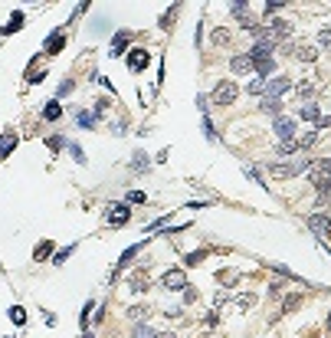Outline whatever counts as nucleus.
Returning a JSON list of instances; mask_svg holds the SVG:
<instances>
[{"mask_svg":"<svg viewBox=\"0 0 331 338\" xmlns=\"http://www.w3.org/2000/svg\"><path fill=\"white\" fill-rule=\"evenodd\" d=\"M105 220H109V227H125L128 223V207L125 204H111L105 210Z\"/></svg>","mask_w":331,"mask_h":338,"instance_id":"20e7f679","label":"nucleus"},{"mask_svg":"<svg viewBox=\"0 0 331 338\" xmlns=\"http://www.w3.org/2000/svg\"><path fill=\"white\" fill-rule=\"evenodd\" d=\"M128 200H132V204H144V200H148V197H144L141 191H132V194H128Z\"/></svg>","mask_w":331,"mask_h":338,"instance_id":"f704fd0d","label":"nucleus"},{"mask_svg":"<svg viewBox=\"0 0 331 338\" xmlns=\"http://www.w3.org/2000/svg\"><path fill=\"white\" fill-rule=\"evenodd\" d=\"M288 86H292V82H288L286 76H279V79H269V82H265V92H269L272 98H279L282 92H288Z\"/></svg>","mask_w":331,"mask_h":338,"instance_id":"423d86ee","label":"nucleus"},{"mask_svg":"<svg viewBox=\"0 0 331 338\" xmlns=\"http://www.w3.org/2000/svg\"><path fill=\"white\" fill-rule=\"evenodd\" d=\"M144 66H148V53H144V49H132V53H128V69L138 72V69H144Z\"/></svg>","mask_w":331,"mask_h":338,"instance_id":"0eeeda50","label":"nucleus"},{"mask_svg":"<svg viewBox=\"0 0 331 338\" xmlns=\"http://www.w3.org/2000/svg\"><path fill=\"white\" fill-rule=\"evenodd\" d=\"M263 112H269V115H276V119H279V112H282L279 98H265V102H263Z\"/></svg>","mask_w":331,"mask_h":338,"instance_id":"412c9836","label":"nucleus"},{"mask_svg":"<svg viewBox=\"0 0 331 338\" xmlns=\"http://www.w3.org/2000/svg\"><path fill=\"white\" fill-rule=\"evenodd\" d=\"M309 171V161H292V164H269V174L272 177H295Z\"/></svg>","mask_w":331,"mask_h":338,"instance_id":"f03ea898","label":"nucleus"},{"mask_svg":"<svg viewBox=\"0 0 331 338\" xmlns=\"http://www.w3.org/2000/svg\"><path fill=\"white\" fill-rule=\"evenodd\" d=\"M298 96L311 98V96H315V86H311V82H298Z\"/></svg>","mask_w":331,"mask_h":338,"instance_id":"c85d7f7f","label":"nucleus"},{"mask_svg":"<svg viewBox=\"0 0 331 338\" xmlns=\"http://www.w3.org/2000/svg\"><path fill=\"white\" fill-rule=\"evenodd\" d=\"M213 43H230V30H226V26H217V30H213Z\"/></svg>","mask_w":331,"mask_h":338,"instance_id":"a878e982","label":"nucleus"},{"mask_svg":"<svg viewBox=\"0 0 331 338\" xmlns=\"http://www.w3.org/2000/svg\"><path fill=\"white\" fill-rule=\"evenodd\" d=\"M125 46H128V33H118V36L111 40V56H118Z\"/></svg>","mask_w":331,"mask_h":338,"instance_id":"a211bd4d","label":"nucleus"},{"mask_svg":"<svg viewBox=\"0 0 331 338\" xmlns=\"http://www.w3.org/2000/svg\"><path fill=\"white\" fill-rule=\"evenodd\" d=\"M132 292H144V289H148V269H141V266H138V273L132 276Z\"/></svg>","mask_w":331,"mask_h":338,"instance_id":"1a4fd4ad","label":"nucleus"},{"mask_svg":"<svg viewBox=\"0 0 331 338\" xmlns=\"http://www.w3.org/2000/svg\"><path fill=\"white\" fill-rule=\"evenodd\" d=\"M132 171H148V154H144V151H134V158H132Z\"/></svg>","mask_w":331,"mask_h":338,"instance_id":"dca6fc26","label":"nucleus"},{"mask_svg":"<svg viewBox=\"0 0 331 338\" xmlns=\"http://www.w3.org/2000/svg\"><path fill=\"white\" fill-rule=\"evenodd\" d=\"M63 43H66V36H63V33H53V36L46 40V53H56Z\"/></svg>","mask_w":331,"mask_h":338,"instance_id":"f3484780","label":"nucleus"},{"mask_svg":"<svg viewBox=\"0 0 331 338\" xmlns=\"http://www.w3.org/2000/svg\"><path fill=\"white\" fill-rule=\"evenodd\" d=\"M72 250H76V246H66V250H59V253L53 256V263H56V266H63V263H66L69 256H72Z\"/></svg>","mask_w":331,"mask_h":338,"instance_id":"bb28decb","label":"nucleus"},{"mask_svg":"<svg viewBox=\"0 0 331 338\" xmlns=\"http://www.w3.org/2000/svg\"><path fill=\"white\" fill-rule=\"evenodd\" d=\"M328 328H331V312H328Z\"/></svg>","mask_w":331,"mask_h":338,"instance_id":"ea45409f","label":"nucleus"},{"mask_svg":"<svg viewBox=\"0 0 331 338\" xmlns=\"http://www.w3.org/2000/svg\"><path fill=\"white\" fill-rule=\"evenodd\" d=\"M197 289H190V286H187V289H184V302H187V306H190V302H197Z\"/></svg>","mask_w":331,"mask_h":338,"instance_id":"7c9ffc66","label":"nucleus"},{"mask_svg":"<svg viewBox=\"0 0 331 338\" xmlns=\"http://www.w3.org/2000/svg\"><path fill=\"white\" fill-rule=\"evenodd\" d=\"M10 318H13V325H26V312H23L20 306H13V309H10Z\"/></svg>","mask_w":331,"mask_h":338,"instance_id":"393cba45","label":"nucleus"},{"mask_svg":"<svg viewBox=\"0 0 331 338\" xmlns=\"http://www.w3.org/2000/svg\"><path fill=\"white\" fill-rule=\"evenodd\" d=\"M59 115H63V109H59V102H56V98H53V102H49V105H46V109H43V119H46V121H56V119H59Z\"/></svg>","mask_w":331,"mask_h":338,"instance_id":"2eb2a0df","label":"nucleus"},{"mask_svg":"<svg viewBox=\"0 0 331 338\" xmlns=\"http://www.w3.org/2000/svg\"><path fill=\"white\" fill-rule=\"evenodd\" d=\"M95 121H99V115H79V125H88V128H92Z\"/></svg>","mask_w":331,"mask_h":338,"instance_id":"2f4dec72","label":"nucleus"},{"mask_svg":"<svg viewBox=\"0 0 331 338\" xmlns=\"http://www.w3.org/2000/svg\"><path fill=\"white\" fill-rule=\"evenodd\" d=\"M233 72H249V69H253V59H249V56H233Z\"/></svg>","mask_w":331,"mask_h":338,"instance_id":"9b49d317","label":"nucleus"},{"mask_svg":"<svg viewBox=\"0 0 331 338\" xmlns=\"http://www.w3.org/2000/svg\"><path fill=\"white\" fill-rule=\"evenodd\" d=\"M161 283H164V289H187V273L184 269H167L161 276Z\"/></svg>","mask_w":331,"mask_h":338,"instance_id":"7ed1b4c3","label":"nucleus"},{"mask_svg":"<svg viewBox=\"0 0 331 338\" xmlns=\"http://www.w3.org/2000/svg\"><path fill=\"white\" fill-rule=\"evenodd\" d=\"M203 322H207V325H210V328H213V325H220V315H217V312H210V315H207V318H203Z\"/></svg>","mask_w":331,"mask_h":338,"instance_id":"4c0bfd02","label":"nucleus"},{"mask_svg":"<svg viewBox=\"0 0 331 338\" xmlns=\"http://www.w3.org/2000/svg\"><path fill=\"white\" fill-rule=\"evenodd\" d=\"M276 131L282 135V138H292V131H295V125H292V119H276Z\"/></svg>","mask_w":331,"mask_h":338,"instance_id":"ddd939ff","label":"nucleus"},{"mask_svg":"<svg viewBox=\"0 0 331 338\" xmlns=\"http://www.w3.org/2000/svg\"><path fill=\"white\" fill-rule=\"evenodd\" d=\"M236 279H240V273H236V269H226V273H217V283H220V286H233Z\"/></svg>","mask_w":331,"mask_h":338,"instance_id":"6ab92c4d","label":"nucleus"},{"mask_svg":"<svg viewBox=\"0 0 331 338\" xmlns=\"http://www.w3.org/2000/svg\"><path fill=\"white\" fill-rule=\"evenodd\" d=\"M72 86H76V82H72V79H66V82L59 86V98H63V96H69V92H72Z\"/></svg>","mask_w":331,"mask_h":338,"instance_id":"473e14b6","label":"nucleus"},{"mask_svg":"<svg viewBox=\"0 0 331 338\" xmlns=\"http://www.w3.org/2000/svg\"><path fill=\"white\" fill-rule=\"evenodd\" d=\"M318 46L331 49V30H321V33H318Z\"/></svg>","mask_w":331,"mask_h":338,"instance_id":"c756f323","label":"nucleus"},{"mask_svg":"<svg viewBox=\"0 0 331 338\" xmlns=\"http://www.w3.org/2000/svg\"><path fill=\"white\" fill-rule=\"evenodd\" d=\"M302 119H305V121H315V125H318L321 115H318V109H315V105H305V109H302Z\"/></svg>","mask_w":331,"mask_h":338,"instance_id":"b1692460","label":"nucleus"},{"mask_svg":"<svg viewBox=\"0 0 331 338\" xmlns=\"http://www.w3.org/2000/svg\"><path fill=\"white\" fill-rule=\"evenodd\" d=\"M49 250H53V246H49V240H46L43 246H40V250H36V260H46V256H49Z\"/></svg>","mask_w":331,"mask_h":338,"instance_id":"72a5a7b5","label":"nucleus"},{"mask_svg":"<svg viewBox=\"0 0 331 338\" xmlns=\"http://www.w3.org/2000/svg\"><path fill=\"white\" fill-rule=\"evenodd\" d=\"M63 145V135H49V148H59Z\"/></svg>","mask_w":331,"mask_h":338,"instance_id":"58836bf2","label":"nucleus"},{"mask_svg":"<svg viewBox=\"0 0 331 338\" xmlns=\"http://www.w3.org/2000/svg\"><path fill=\"white\" fill-rule=\"evenodd\" d=\"M282 7H286V3H279V0H269V3H265V17L272 20V17H276V13L282 10Z\"/></svg>","mask_w":331,"mask_h":338,"instance_id":"cd10ccee","label":"nucleus"},{"mask_svg":"<svg viewBox=\"0 0 331 338\" xmlns=\"http://www.w3.org/2000/svg\"><path fill=\"white\" fill-rule=\"evenodd\" d=\"M269 295H272V299H282V283H272V286H269Z\"/></svg>","mask_w":331,"mask_h":338,"instance_id":"c9c22d12","label":"nucleus"},{"mask_svg":"<svg viewBox=\"0 0 331 338\" xmlns=\"http://www.w3.org/2000/svg\"><path fill=\"white\" fill-rule=\"evenodd\" d=\"M309 227L315 230L318 237H328V233H331V217H328V214H311V217H309Z\"/></svg>","mask_w":331,"mask_h":338,"instance_id":"39448f33","label":"nucleus"},{"mask_svg":"<svg viewBox=\"0 0 331 338\" xmlns=\"http://www.w3.org/2000/svg\"><path fill=\"white\" fill-rule=\"evenodd\" d=\"M298 306H302V295H298V292H292V295L286 299V302H282V309H279V312H282V315H288V312H292V309H298Z\"/></svg>","mask_w":331,"mask_h":338,"instance_id":"4468645a","label":"nucleus"},{"mask_svg":"<svg viewBox=\"0 0 331 338\" xmlns=\"http://www.w3.org/2000/svg\"><path fill=\"white\" fill-rule=\"evenodd\" d=\"M279 154H292V151H298V138L292 142V138H286V142H279V148H276Z\"/></svg>","mask_w":331,"mask_h":338,"instance_id":"aec40b11","label":"nucleus"},{"mask_svg":"<svg viewBox=\"0 0 331 338\" xmlns=\"http://www.w3.org/2000/svg\"><path fill=\"white\" fill-rule=\"evenodd\" d=\"M295 56L302 59V63H315V59H318V49H315V46H298Z\"/></svg>","mask_w":331,"mask_h":338,"instance_id":"f8f14e48","label":"nucleus"},{"mask_svg":"<svg viewBox=\"0 0 331 338\" xmlns=\"http://www.w3.org/2000/svg\"><path fill=\"white\" fill-rule=\"evenodd\" d=\"M246 89H249L253 96H259V92H263V82H259V79H253V82H249V86H246Z\"/></svg>","mask_w":331,"mask_h":338,"instance_id":"e433bc0d","label":"nucleus"},{"mask_svg":"<svg viewBox=\"0 0 331 338\" xmlns=\"http://www.w3.org/2000/svg\"><path fill=\"white\" fill-rule=\"evenodd\" d=\"M236 96H240V86H236L233 79H220V82L213 86V96H210V98H213L217 105H233Z\"/></svg>","mask_w":331,"mask_h":338,"instance_id":"f257e3e1","label":"nucleus"},{"mask_svg":"<svg viewBox=\"0 0 331 338\" xmlns=\"http://www.w3.org/2000/svg\"><path fill=\"white\" fill-rule=\"evenodd\" d=\"M253 306H256L253 292H240L236 299H233V309H236V312H246V309H253Z\"/></svg>","mask_w":331,"mask_h":338,"instance_id":"6e6552de","label":"nucleus"},{"mask_svg":"<svg viewBox=\"0 0 331 338\" xmlns=\"http://www.w3.org/2000/svg\"><path fill=\"white\" fill-rule=\"evenodd\" d=\"M92 309H95V302H92V299H88L86 306H82V312H79V325H82V328L88 325V315H92Z\"/></svg>","mask_w":331,"mask_h":338,"instance_id":"4be33fe9","label":"nucleus"},{"mask_svg":"<svg viewBox=\"0 0 331 338\" xmlns=\"http://www.w3.org/2000/svg\"><path fill=\"white\" fill-rule=\"evenodd\" d=\"M315 142H318V131H305V135L298 138V148H311Z\"/></svg>","mask_w":331,"mask_h":338,"instance_id":"5701e85b","label":"nucleus"},{"mask_svg":"<svg viewBox=\"0 0 331 338\" xmlns=\"http://www.w3.org/2000/svg\"><path fill=\"white\" fill-rule=\"evenodd\" d=\"M132 338H161V335H157V332H154L151 325H144V322H138V325L132 328Z\"/></svg>","mask_w":331,"mask_h":338,"instance_id":"9d476101","label":"nucleus"}]
</instances>
